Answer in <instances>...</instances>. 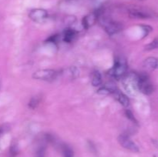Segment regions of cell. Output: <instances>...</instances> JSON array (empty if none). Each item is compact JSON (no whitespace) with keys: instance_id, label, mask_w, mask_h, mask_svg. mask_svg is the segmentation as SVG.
<instances>
[{"instance_id":"1","label":"cell","mask_w":158,"mask_h":157,"mask_svg":"<svg viewBox=\"0 0 158 157\" xmlns=\"http://www.w3.org/2000/svg\"><path fill=\"white\" fill-rule=\"evenodd\" d=\"M127 71V63L125 58L123 57H117L114 61V66L110 69V75L115 78H120Z\"/></svg>"},{"instance_id":"2","label":"cell","mask_w":158,"mask_h":157,"mask_svg":"<svg viewBox=\"0 0 158 157\" xmlns=\"http://www.w3.org/2000/svg\"><path fill=\"white\" fill-rule=\"evenodd\" d=\"M137 89L145 95H151L154 92V86L146 74H137Z\"/></svg>"},{"instance_id":"3","label":"cell","mask_w":158,"mask_h":157,"mask_svg":"<svg viewBox=\"0 0 158 157\" xmlns=\"http://www.w3.org/2000/svg\"><path fill=\"white\" fill-rule=\"evenodd\" d=\"M99 18H100V22L103 25L105 31L108 35H114L121 31L123 29V26L120 22H114L106 17H99Z\"/></svg>"},{"instance_id":"4","label":"cell","mask_w":158,"mask_h":157,"mask_svg":"<svg viewBox=\"0 0 158 157\" xmlns=\"http://www.w3.org/2000/svg\"><path fill=\"white\" fill-rule=\"evenodd\" d=\"M32 78L34 79L43 80V81H52L54 80L57 76L56 71L50 69H40L32 74Z\"/></svg>"},{"instance_id":"5","label":"cell","mask_w":158,"mask_h":157,"mask_svg":"<svg viewBox=\"0 0 158 157\" xmlns=\"http://www.w3.org/2000/svg\"><path fill=\"white\" fill-rule=\"evenodd\" d=\"M118 142L123 148L128 149V150L134 152H139V147L137 146V145L134 143L128 135H120L118 137Z\"/></svg>"},{"instance_id":"6","label":"cell","mask_w":158,"mask_h":157,"mask_svg":"<svg viewBox=\"0 0 158 157\" xmlns=\"http://www.w3.org/2000/svg\"><path fill=\"white\" fill-rule=\"evenodd\" d=\"M29 17L35 22H42L47 18L48 12L46 9H34L29 12Z\"/></svg>"},{"instance_id":"7","label":"cell","mask_w":158,"mask_h":157,"mask_svg":"<svg viewBox=\"0 0 158 157\" xmlns=\"http://www.w3.org/2000/svg\"><path fill=\"white\" fill-rule=\"evenodd\" d=\"M129 15L134 18H148L151 17V14L148 11L141 8H131L129 9Z\"/></svg>"},{"instance_id":"8","label":"cell","mask_w":158,"mask_h":157,"mask_svg":"<svg viewBox=\"0 0 158 157\" xmlns=\"http://www.w3.org/2000/svg\"><path fill=\"white\" fill-rule=\"evenodd\" d=\"M97 18H98V14H97V12H93V13L89 14L86 16H85L83 18V21H82V25H83V28L84 29L89 28L95 23Z\"/></svg>"},{"instance_id":"9","label":"cell","mask_w":158,"mask_h":157,"mask_svg":"<svg viewBox=\"0 0 158 157\" xmlns=\"http://www.w3.org/2000/svg\"><path fill=\"white\" fill-rule=\"evenodd\" d=\"M143 66L147 69H158V58L155 57H148L143 61Z\"/></svg>"},{"instance_id":"10","label":"cell","mask_w":158,"mask_h":157,"mask_svg":"<svg viewBox=\"0 0 158 157\" xmlns=\"http://www.w3.org/2000/svg\"><path fill=\"white\" fill-rule=\"evenodd\" d=\"M117 87L115 86V85L114 83H108V84H106L105 86H103V87L100 88L97 91L99 94L100 95H108V94L114 93V92L117 91Z\"/></svg>"},{"instance_id":"11","label":"cell","mask_w":158,"mask_h":157,"mask_svg":"<svg viewBox=\"0 0 158 157\" xmlns=\"http://www.w3.org/2000/svg\"><path fill=\"white\" fill-rule=\"evenodd\" d=\"M115 98L117 99V101L123 106V107H128L130 105V100L128 97L123 92H120L119 90H117L114 92Z\"/></svg>"},{"instance_id":"12","label":"cell","mask_w":158,"mask_h":157,"mask_svg":"<svg viewBox=\"0 0 158 157\" xmlns=\"http://www.w3.org/2000/svg\"><path fill=\"white\" fill-rule=\"evenodd\" d=\"M76 35H77V32H76L74 29H69V28L66 29L64 30V32H63V41H64L65 42H71L75 38Z\"/></svg>"},{"instance_id":"13","label":"cell","mask_w":158,"mask_h":157,"mask_svg":"<svg viewBox=\"0 0 158 157\" xmlns=\"http://www.w3.org/2000/svg\"><path fill=\"white\" fill-rule=\"evenodd\" d=\"M69 78H72V79H74V78H77V77L80 75V71L75 66H71V67L68 68V69H66V72H64Z\"/></svg>"},{"instance_id":"14","label":"cell","mask_w":158,"mask_h":157,"mask_svg":"<svg viewBox=\"0 0 158 157\" xmlns=\"http://www.w3.org/2000/svg\"><path fill=\"white\" fill-rule=\"evenodd\" d=\"M91 83L95 87L100 86L102 84V76L101 74H100V72L99 71H94L93 72Z\"/></svg>"},{"instance_id":"15","label":"cell","mask_w":158,"mask_h":157,"mask_svg":"<svg viewBox=\"0 0 158 157\" xmlns=\"http://www.w3.org/2000/svg\"><path fill=\"white\" fill-rule=\"evenodd\" d=\"M62 151H63V157H74L73 151L67 145H63Z\"/></svg>"},{"instance_id":"16","label":"cell","mask_w":158,"mask_h":157,"mask_svg":"<svg viewBox=\"0 0 158 157\" xmlns=\"http://www.w3.org/2000/svg\"><path fill=\"white\" fill-rule=\"evenodd\" d=\"M40 97H38V96L32 97L29 103V107L32 109H35V108L38 106V105L40 104Z\"/></svg>"},{"instance_id":"17","label":"cell","mask_w":158,"mask_h":157,"mask_svg":"<svg viewBox=\"0 0 158 157\" xmlns=\"http://www.w3.org/2000/svg\"><path fill=\"white\" fill-rule=\"evenodd\" d=\"M158 49V38L153 40L151 43L145 46V49L148 51L154 50V49Z\"/></svg>"},{"instance_id":"18","label":"cell","mask_w":158,"mask_h":157,"mask_svg":"<svg viewBox=\"0 0 158 157\" xmlns=\"http://www.w3.org/2000/svg\"><path fill=\"white\" fill-rule=\"evenodd\" d=\"M125 115H126L127 118L128 119H130L131 121H132L133 123H136V124H137V119H136V118L134 117V114H133V112H131V110H129V109H127L126 111H125Z\"/></svg>"},{"instance_id":"19","label":"cell","mask_w":158,"mask_h":157,"mask_svg":"<svg viewBox=\"0 0 158 157\" xmlns=\"http://www.w3.org/2000/svg\"><path fill=\"white\" fill-rule=\"evenodd\" d=\"M9 153H10L11 157H15L18 154V147L15 143L12 144L10 146V150H9Z\"/></svg>"},{"instance_id":"20","label":"cell","mask_w":158,"mask_h":157,"mask_svg":"<svg viewBox=\"0 0 158 157\" xmlns=\"http://www.w3.org/2000/svg\"><path fill=\"white\" fill-rule=\"evenodd\" d=\"M59 38H60L59 35H51V36L46 40V42H51V43H53V44H56V43L58 42Z\"/></svg>"},{"instance_id":"21","label":"cell","mask_w":158,"mask_h":157,"mask_svg":"<svg viewBox=\"0 0 158 157\" xmlns=\"http://www.w3.org/2000/svg\"><path fill=\"white\" fill-rule=\"evenodd\" d=\"M9 129V126H8L7 124H4L2 125V126H0V137H1V135H2L3 133L7 132Z\"/></svg>"},{"instance_id":"22","label":"cell","mask_w":158,"mask_h":157,"mask_svg":"<svg viewBox=\"0 0 158 157\" xmlns=\"http://www.w3.org/2000/svg\"><path fill=\"white\" fill-rule=\"evenodd\" d=\"M45 155V149L43 147L40 148L38 150L36 154V157H44Z\"/></svg>"},{"instance_id":"23","label":"cell","mask_w":158,"mask_h":157,"mask_svg":"<svg viewBox=\"0 0 158 157\" xmlns=\"http://www.w3.org/2000/svg\"><path fill=\"white\" fill-rule=\"evenodd\" d=\"M141 27L143 28V31L145 32L144 36H146V35H148V34L151 31V27H150V26H142Z\"/></svg>"},{"instance_id":"24","label":"cell","mask_w":158,"mask_h":157,"mask_svg":"<svg viewBox=\"0 0 158 157\" xmlns=\"http://www.w3.org/2000/svg\"><path fill=\"white\" fill-rule=\"evenodd\" d=\"M155 146H157V147L158 148V140H157V141L155 142Z\"/></svg>"}]
</instances>
